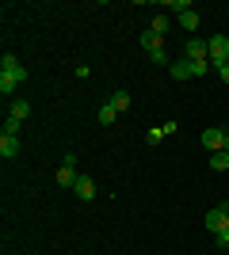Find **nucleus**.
I'll return each mask as SVG.
<instances>
[{
  "label": "nucleus",
  "instance_id": "obj_16",
  "mask_svg": "<svg viewBox=\"0 0 229 255\" xmlns=\"http://www.w3.org/2000/svg\"><path fill=\"white\" fill-rule=\"evenodd\" d=\"M210 168L214 171H229V152H210Z\"/></svg>",
  "mask_w": 229,
  "mask_h": 255
},
{
  "label": "nucleus",
  "instance_id": "obj_7",
  "mask_svg": "<svg viewBox=\"0 0 229 255\" xmlns=\"http://www.w3.org/2000/svg\"><path fill=\"white\" fill-rule=\"evenodd\" d=\"M187 61H210V50H207V38H191L187 42Z\"/></svg>",
  "mask_w": 229,
  "mask_h": 255
},
{
  "label": "nucleus",
  "instance_id": "obj_8",
  "mask_svg": "<svg viewBox=\"0 0 229 255\" xmlns=\"http://www.w3.org/2000/svg\"><path fill=\"white\" fill-rule=\"evenodd\" d=\"M73 194L80 198V202H92V198H96V183H92V175H80L76 187H73Z\"/></svg>",
  "mask_w": 229,
  "mask_h": 255
},
{
  "label": "nucleus",
  "instance_id": "obj_23",
  "mask_svg": "<svg viewBox=\"0 0 229 255\" xmlns=\"http://www.w3.org/2000/svg\"><path fill=\"white\" fill-rule=\"evenodd\" d=\"M218 76H222V84H229V65H222V69H218Z\"/></svg>",
  "mask_w": 229,
  "mask_h": 255
},
{
  "label": "nucleus",
  "instance_id": "obj_14",
  "mask_svg": "<svg viewBox=\"0 0 229 255\" xmlns=\"http://www.w3.org/2000/svg\"><path fill=\"white\" fill-rule=\"evenodd\" d=\"M107 103H111V107H115V111L122 115V111H130V92H115V96H111Z\"/></svg>",
  "mask_w": 229,
  "mask_h": 255
},
{
  "label": "nucleus",
  "instance_id": "obj_9",
  "mask_svg": "<svg viewBox=\"0 0 229 255\" xmlns=\"http://www.w3.org/2000/svg\"><path fill=\"white\" fill-rule=\"evenodd\" d=\"M168 76H172V80H191V76H195V65L187 61V57L184 61H172L168 65Z\"/></svg>",
  "mask_w": 229,
  "mask_h": 255
},
{
  "label": "nucleus",
  "instance_id": "obj_20",
  "mask_svg": "<svg viewBox=\"0 0 229 255\" xmlns=\"http://www.w3.org/2000/svg\"><path fill=\"white\" fill-rule=\"evenodd\" d=\"M19 126H23V122H15V118H4V129H0V133H11V137H19Z\"/></svg>",
  "mask_w": 229,
  "mask_h": 255
},
{
  "label": "nucleus",
  "instance_id": "obj_19",
  "mask_svg": "<svg viewBox=\"0 0 229 255\" xmlns=\"http://www.w3.org/2000/svg\"><path fill=\"white\" fill-rule=\"evenodd\" d=\"M145 141H149V145H161V141H164V129H161V126L145 129Z\"/></svg>",
  "mask_w": 229,
  "mask_h": 255
},
{
  "label": "nucleus",
  "instance_id": "obj_1",
  "mask_svg": "<svg viewBox=\"0 0 229 255\" xmlns=\"http://www.w3.org/2000/svg\"><path fill=\"white\" fill-rule=\"evenodd\" d=\"M207 50H210V69H222V65H229V38H226V34H214V38H207Z\"/></svg>",
  "mask_w": 229,
  "mask_h": 255
},
{
  "label": "nucleus",
  "instance_id": "obj_5",
  "mask_svg": "<svg viewBox=\"0 0 229 255\" xmlns=\"http://www.w3.org/2000/svg\"><path fill=\"white\" fill-rule=\"evenodd\" d=\"M8 118H15V122H27V118H31V99L15 96V99L8 103Z\"/></svg>",
  "mask_w": 229,
  "mask_h": 255
},
{
  "label": "nucleus",
  "instance_id": "obj_4",
  "mask_svg": "<svg viewBox=\"0 0 229 255\" xmlns=\"http://www.w3.org/2000/svg\"><path fill=\"white\" fill-rule=\"evenodd\" d=\"M226 225H229V210H226V202H222V206H214V210L207 213V229L210 233H222Z\"/></svg>",
  "mask_w": 229,
  "mask_h": 255
},
{
  "label": "nucleus",
  "instance_id": "obj_11",
  "mask_svg": "<svg viewBox=\"0 0 229 255\" xmlns=\"http://www.w3.org/2000/svg\"><path fill=\"white\" fill-rule=\"evenodd\" d=\"M15 88H19V80H15V76L0 73V96L8 99V103H11V99H15Z\"/></svg>",
  "mask_w": 229,
  "mask_h": 255
},
{
  "label": "nucleus",
  "instance_id": "obj_3",
  "mask_svg": "<svg viewBox=\"0 0 229 255\" xmlns=\"http://www.w3.org/2000/svg\"><path fill=\"white\" fill-rule=\"evenodd\" d=\"M76 179H80V175H76V156L69 152V156H65V164L57 168V187H65V191H73V187H76Z\"/></svg>",
  "mask_w": 229,
  "mask_h": 255
},
{
  "label": "nucleus",
  "instance_id": "obj_15",
  "mask_svg": "<svg viewBox=\"0 0 229 255\" xmlns=\"http://www.w3.org/2000/svg\"><path fill=\"white\" fill-rule=\"evenodd\" d=\"M115 118H119V111H115V107H111V103H99V126H111Z\"/></svg>",
  "mask_w": 229,
  "mask_h": 255
},
{
  "label": "nucleus",
  "instance_id": "obj_24",
  "mask_svg": "<svg viewBox=\"0 0 229 255\" xmlns=\"http://www.w3.org/2000/svg\"><path fill=\"white\" fill-rule=\"evenodd\" d=\"M226 210H229V202H226Z\"/></svg>",
  "mask_w": 229,
  "mask_h": 255
},
{
  "label": "nucleus",
  "instance_id": "obj_2",
  "mask_svg": "<svg viewBox=\"0 0 229 255\" xmlns=\"http://www.w3.org/2000/svg\"><path fill=\"white\" fill-rule=\"evenodd\" d=\"M203 145L210 152H229V133L218 129V126H210V129H203Z\"/></svg>",
  "mask_w": 229,
  "mask_h": 255
},
{
  "label": "nucleus",
  "instance_id": "obj_12",
  "mask_svg": "<svg viewBox=\"0 0 229 255\" xmlns=\"http://www.w3.org/2000/svg\"><path fill=\"white\" fill-rule=\"evenodd\" d=\"M138 42H142V50H145V53H153V50H164V38H161V34H153V31H145L142 38H138Z\"/></svg>",
  "mask_w": 229,
  "mask_h": 255
},
{
  "label": "nucleus",
  "instance_id": "obj_22",
  "mask_svg": "<svg viewBox=\"0 0 229 255\" xmlns=\"http://www.w3.org/2000/svg\"><path fill=\"white\" fill-rule=\"evenodd\" d=\"M161 8H172V11H187V8H191V4H187V0H164Z\"/></svg>",
  "mask_w": 229,
  "mask_h": 255
},
{
  "label": "nucleus",
  "instance_id": "obj_6",
  "mask_svg": "<svg viewBox=\"0 0 229 255\" xmlns=\"http://www.w3.org/2000/svg\"><path fill=\"white\" fill-rule=\"evenodd\" d=\"M0 69H4V73L8 76H15V80H27V73H23V65H19V57H15V53H4V57H0Z\"/></svg>",
  "mask_w": 229,
  "mask_h": 255
},
{
  "label": "nucleus",
  "instance_id": "obj_21",
  "mask_svg": "<svg viewBox=\"0 0 229 255\" xmlns=\"http://www.w3.org/2000/svg\"><path fill=\"white\" fill-rule=\"evenodd\" d=\"M149 61H153V65H161V69H164V65H172L164 50H153V53H149Z\"/></svg>",
  "mask_w": 229,
  "mask_h": 255
},
{
  "label": "nucleus",
  "instance_id": "obj_13",
  "mask_svg": "<svg viewBox=\"0 0 229 255\" xmlns=\"http://www.w3.org/2000/svg\"><path fill=\"white\" fill-rule=\"evenodd\" d=\"M180 27H184L187 34H195V27H199V11H195V8L180 11Z\"/></svg>",
  "mask_w": 229,
  "mask_h": 255
},
{
  "label": "nucleus",
  "instance_id": "obj_10",
  "mask_svg": "<svg viewBox=\"0 0 229 255\" xmlns=\"http://www.w3.org/2000/svg\"><path fill=\"white\" fill-rule=\"evenodd\" d=\"M0 156H4V160H15V156H19V137L0 133Z\"/></svg>",
  "mask_w": 229,
  "mask_h": 255
},
{
  "label": "nucleus",
  "instance_id": "obj_18",
  "mask_svg": "<svg viewBox=\"0 0 229 255\" xmlns=\"http://www.w3.org/2000/svg\"><path fill=\"white\" fill-rule=\"evenodd\" d=\"M214 244H218V252H229V225L222 233H214Z\"/></svg>",
  "mask_w": 229,
  "mask_h": 255
},
{
  "label": "nucleus",
  "instance_id": "obj_17",
  "mask_svg": "<svg viewBox=\"0 0 229 255\" xmlns=\"http://www.w3.org/2000/svg\"><path fill=\"white\" fill-rule=\"evenodd\" d=\"M149 31H153V34H161V38H164V31H168V15H164V11H161V15H157V19L149 23Z\"/></svg>",
  "mask_w": 229,
  "mask_h": 255
}]
</instances>
